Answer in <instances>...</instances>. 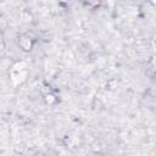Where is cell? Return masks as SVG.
Returning <instances> with one entry per match:
<instances>
[{
	"instance_id": "4",
	"label": "cell",
	"mask_w": 156,
	"mask_h": 156,
	"mask_svg": "<svg viewBox=\"0 0 156 156\" xmlns=\"http://www.w3.org/2000/svg\"><path fill=\"white\" fill-rule=\"evenodd\" d=\"M4 48H5V43H4V40H2V35L0 34V52L4 50Z\"/></svg>"
},
{
	"instance_id": "2",
	"label": "cell",
	"mask_w": 156,
	"mask_h": 156,
	"mask_svg": "<svg viewBox=\"0 0 156 156\" xmlns=\"http://www.w3.org/2000/svg\"><path fill=\"white\" fill-rule=\"evenodd\" d=\"M18 45H20L21 49H23L24 51H29V50H32V48H33V40L30 39V37L23 34V35H21V37L18 38Z\"/></svg>"
},
{
	"instance_id": "3",
	"label": "cell",
	"mask_w": 156,
	"mask_h": 156,
	"mask_svg": "<svg viewBox=\"0 0 156 156\" xmlns=\"http://www.w3.org/2000/svg\"><path fill=\"white\" fill-rule=\"evenodd\" d=\"M83 2L90 9H96V7H99L101 5L102 0H83Z\"/></svg>"
},
{
	"instance_id": "1",
	"label": "cell",
	"mask_w": 156,
	"mask_h": 156,
	"mask_svg": "<svg viewBox=\"0 0 156 156\" xmlns=\"http://www.w3.org/2000/svg\"><path fill=\"white\" fill-rule=\"evenodd\" d=\"M26 77H27L26 63L23 61L16 62L11 68V79H12V82L13 83L16 82V84H21L22 82L26 80Z\"/></svg>"
},
{
	"instance_id": "5",
	"label": "cell",
	"mask_w": 156,
	"mask_h": 156,
	"mask_svg": "<svg viewBox=\"0 0 156 156\" xmlns=\"http://www.w3.org/2000/svg\"><path fill=\"white\" fill-rule=\"evenodd\" d=\"M82 1H83V0H82Z\"/></svg>"
}]
</instances>
